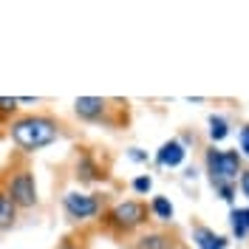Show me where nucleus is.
Segmentation results:
<instances>
[{
	"label": "nucleus",
	"mask_w": 249,
	"mask_h": 249,
	"mask_svg": "<svg viewBox=\"0 0 249 249\" xmlns=\"http://www.w3.org/2000/svg\"><path fill=\"white\" fill-rule=\"evenodd\" d=\"M213 190H215V196H218V198H221L224 204H230V207H235V196H238V184H232V181H224V184H215Z\"/></svg>",
	"instance_id": "obj_17"
},
{
	"label": "nucleus",
	"mask_w": 249,
	"mask_h": 249,
	"mask_svg": "<svg viewBox=\"0 0 249 249\" xmlns=\"http://www.w3.org/2000/svg\"><path fill=\"white\" fill-rule=\"evenodd\" d=\"M204 173H207L210 187L224 184V181L238 184V176L244 173V156L238 150H218L215 144H207L204 147Z\"/></svg>",
	"instance_id": "obj_5"
},
{
	"label": "nucleus",
	"mask_w": 249,
	"mask_h": 249,
	"mask_svg": "<svg viewBox=\"0 0 249 249\" xmlns=\"http://www.w3.org/2000/svg\"><path fill=\"white\" fill-rule=\"evenodd\" d=\"M6 136L20 153L31 156L57 144L65 136V124L48 110H29V113H17L6 124Z\"/></svg>",
	"instance_id": "obj_1"
},
{
	"label": "nucleus",
	"mask_w": 249,
	"mask_h": 249,
	"mask_svg": "<svg viewBox=\"0 0 249 249\" xmlns=\"http://www.w3.org/2000/svg\"><path fill=\"white\" fill-rule=\"evenodd\" d=\"M124 153H127V159H130V161H133V164H144V167H147V164H150V161H153V156L147 153V150H144V147H127V150H124Z\"/></svg>",
	"instance_id": "obj_18"
},
{
	"label": "nucleus",
	"mask_w": 249,
	"mask_h": 249,
	"mask_svg": "<svg viewBox=\"0 0 249 249\" xmlns=\"http://www.w3.org/2000/svg\"><path fill=\"white\" fill-rule=\"evenodd\" d=\"M190 238H193L196 249H227L230 247V235H218L215 230L207 227V224H193Z\"/></svg>",
	"instance_id": "obj_10"
},
{
	"label": "nucleus",
	"mask_w": 249,
	"mask_h": 249,
	"mask_svg": "<svg viewBox=\"0 0 249 249\" xmlns=\"http://www.w3.org/2000/svg\"><path fill=\"white\" fill-rule=\"evenodd\" d=\"M196 176H198V170H196V167H187V170H184V181H190V178L196 181Z\"/></svg>",
	"instance_id": "obj_24"
},
{
	"label": "nucleus",
	"mask_w": 249,
	"mask_h": 249,
	"mask_svg": "<svg viewBox=\"0 0 249 249\" xmlns=\"http://www.w3.org/2000/svg\"><path fill=\"white\" fill-rule=\"evenodd\" d=\"M176 139L181 142V144H184L187 150H193V147H196V133H193V130H181V133H178V136H176Z\"/></svg>",
	"instance_id": "obj_22"
},
{
	"label": "nucleus",
	"mask_w": 249,
	"mask_h": 249,
	"mask_svg": "<svg viewBox=\"0 0 249 249\" xmlns=\"http://www.w3.org/2000/svg\"><path fill=\"white\" fill-rule=\"evenodd\" d=\"M74 116L88 124H105L119 130L127 124V102L108 99V96H77L74 99Z\"/></svg>",
	"instance_id": "obj_3"
},
{
	"label": "nucleus",
	"mask_w": 249,
	"mask_h": 249,
	"mask_svg": "<svg viewBox=\"0 0 249 249\" xmlns=\"http://www.w3.org/2000/svg\"><path fill=\"white\" fill-rule=\"evenodd\" d=\"M37 99L34 96H17V105H34Z\"/></svg>",
	"instance_id": "obj_25"
},
{
	"label": "nucleus",
	"mask_w": 249,
	"mask_h": 249,
	"mask_svg": "<svg viewBox=\"0 0 249 249\" xmlns=\"http://www.w3.org/2000/svg\"><path fill=\"white\" fill-rule=\"evenodd\" d=\"M17 218H20V210H17L12 198L0 190V232H9L17 227Z\"/></svg>",
	"instance_id": "obj_13"
},
{
	"label": "nucleus",
	"mask_w": 249,
	"mask_h": 249,
	"mask_svg": "<svg viewBox=\"0 0 249 249\" xmlns=\"http://www.w3.org/2000/svg\"><path fill=\"white\" fill-rule=\"evenodd\" d=\"M187 150L181 142L176 139V136H170L167 142H161L159 144V150L153 153V164L159 167V170H176V167H181L187 161Z\"/></svg>",
	"instance_id": "obj_9"
},
{
	"label": "nucleus",
	"mask_w": 249,
	"mask_h": 249,
	"mask_svg": "<svg viewBox=\"0 0 249 249\" xmlns=\"http://www.w3.org/2000/svg\"><path fill=\"white\" fill-rule=\"evenodd\" d=\"M247 238L249 232L244 227V221H241V215H238V210L230 207V241H247Z\"/></svg>",
	"instance_id": "obj_15"
},
{
	"label": "nucleus",
	"mask_w": 249,
	"mask_h": 249,
	"mask_svg": "<svg viewBox=\"0 0 249 249\" xmlns=\"http://www.w3.org/2000/svg\"><path fill=\"white\" fill-rule=\"evenodd\" d=\"M230 133H232V124H230L227 116H221V113H210V116H207V136H210V144L218 147Z\"/></svg>",
	"instance_id": "obj_12"
},
{
	"label": "nucleus",
	"mask_w": 249,
	"mask_h": 249,
	"mask_svg": "<svg viewBox=\"0 0 249 249\" xmlns=\"http://www.w3.org/2000/svg\"><path fill=\"white\" fill-rule=\"evenodd\" d=\"M0 190L12 198L17 210H37L40 207V193H37V178L29 164H12L0 176Z\"/></svg>",
	"instance_id": "obj_4"
},
{
	"label": "nucleus",
	"mask_w": 249,
	"mask_h": 249,
	"mask_svg": "<svg viewBox=\"0 0 249 249\" xmlns=\"http://www.w3.org/2000/svg\"><path fill=\"white\" fill-rule=\"evenodd\" d=\"M238 190H241V196L249 201V167H244V173L238 176ZM247 207H249V204H247Z\"/></svg>",
	"instance_id": "obj_21"
},
{
	"label": "nucleus",
	"mask_w": 249,
	"mask_h": 249,
	"mask_svg": "<svg viewBox=\"0 0 249 249\" xmlns=\"http://www.w3.org/2000/svg\"><path fill=\"white\" fill-rule=\"evenodd\" d=\"M235 210H238V215H241V221H244V227L249 232V207H235Z\"/></svg>",
	"instance_id": "obj_23"
},
{
	"label": "nucleus",
	"mask_w": 249,
	"mask_h": 249,
	"mask_svg": "<svg viewBox=\"0 0 249 249\" xmlns=\"http://www.w3.org/2000/svg\"><path fill=\"white\" fill-rule=\"evenodd\" d=\"M62 210H65V218L71 224H91L102 215L105 210V196L102 193H85V190H65L62 193Z\"/></svg>",
	"instance_id": "obj_6"
},
{
	"label": "nucleus",
	"mask_w": 249,
	"mask_h": 249,
	"mask_svg": "<svg viewBox=\"0 0 249 249\" xmlns=\"http://www.w3.org/2000/svg\"><path fill=\"white\" fill-rule=\"evenodd\" d=\"M235 150L244 159H249V124H241V130H238V147Z\"/></svg>",
	"instance_id": "obj_19"
},
{
	"label": "nucleus",
	"mask_w": 249,
	"mask_h": 249,
	"mask_svg": "<svg viewBox=\"0 0 249 249\" xmlns=\"http://www.w3.org/2000/svg\"><path fill=\"white\" fill-rule=\"evenodd\" d=\"M20 113V105H17V96H0V124H6Z\"/></svg>",
	"instance_id": "obj_14"
},
{
	"label": "nucleus",
	"mask_w": 249,
	"mask_h": 249,
	"mask_svg": "<svg viewBox=\"0 0 249 249\" xmlns=\"http://www.w3.org/2000/svg\"><path fill=\"white\" fill-rule=\"evenodd\" d=\"M54 249H85V241H82V238H77V235H65V238H62Z\"/></svg>",
	"instance_id": "obj_20"
},
{
	"label": "nucleus",
	"mask_w": 249,
	"mask_h": 249,
	"mask_svg": "<svg viewBox=\"0 0 249 249\" xmlns=\"http://www.w3.org/2000/svg\"><path fill=\"white\" fill-rule=\"evenodd\" d=\"M147 210H150V221H156L159 227H170L176 221V207L167 196H150Z\"/></svg>",
	"instance_id": "obj_11"
},
{
	"label": "nucleus",
	"mask_w": 249,
	"mask_h": 249,
	"mask_svg": "<svg viewBox=\"0 0 249 249\" xmlns=\"http://www.w3.org/2000/svg\"><path fill=\"white\" fill-rule=\"evenodd\" d=\"M130 190H133L136 196H150V193H153V176H150V173H142L136 178H130Z\"/></svg>",
	"instance_id": "obj_16"
},
{
	"label": "nucleus",
	"mask_w": 249,
	"mask_h": 249,
	"mask_svg": "<svg viewBox=\"0 0 249 249\" xmlns=\"http://www.w3.org/2000/svg\"><path fill=\"white\" fill-rule=\"evenodd\" d=\"M181 244L170 227H144L127 241V249H176Z\"/></svg>",
	"instance_id": "obj_8"
},
{
	"label": "nucleus",
	"mask_w": 249,
	"mask_h": 249,
	"mask_svg": "<svg viewBox=\"0 0 249 249\" xmlns=\"http://www.w3.org/2000/svg\"><path fill=\"white\" fill-rule=\"evenodd\" d=\"M176 249H190V247H184V244H178V247H176Z\"/></svg>",
	"instance_id": "obj_26"
},
{
	"label": "nucleus",
	"mask_w": 249,
	"mask_h": 249,
	"mask_svg": "<svg viewBox=\"0 0 249 249\" xmlns=\"http://www.w3.org/2000/svg\"><path fill=\"white\" fill-rule=\"evenodd\" d=\"M71 176L79 187H93L108 181V167L99 161V156L93 147H77L74 153V164H71Z\"/></svg>",
	"instance_id": "obj_7"
},
{
	"label": "nucleus",
	"mask_w": 249,
	"mask_h": 249,
	"mask_svg": "<svg viewBox=\"0 0 249 249\" xmlns=\"http://www.w3.org/2000/svg\"><path fill=\"white\" fill-rule=\"evenodd\" d=\"M102 230L113 238H133L142 232L144 227H150V210L144 198H119V201L108 204L99 215Z\"/></svg>",
	"instance_id": "obj_2"
}]
</instances>
